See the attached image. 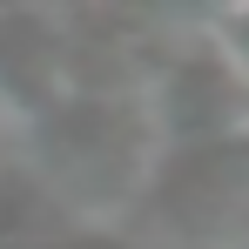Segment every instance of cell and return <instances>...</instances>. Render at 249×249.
Instances as JSON below:
<instances>
[]
</instances>
